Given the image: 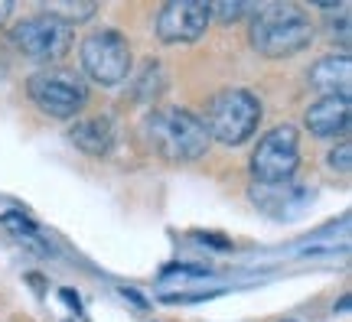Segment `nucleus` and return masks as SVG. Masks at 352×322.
I'll list each match as a JSON object with an SVG mask.
<instances>
[{
  "label": "nucleus",
  "mask_w": 352,
  "mask_h": 322,
  "mask_svg": "<svg viewBox=\"0 0 352 322\" xmlns=\"http://www.w3.org/2000/svg\"><path fill=\"white\" fill-rule=\"evenodd\" d=\"M314 43L310 16L294 3L258 7L252 20V46L267 59H290Z\"/></svg>",
  "instance_id": "obj_1"
},
{
  "label": "nucleus",
  "mask_w": 352,
  "mask_h": 322,
  "mask_svg": "<svg viewBox=\"0 0 352 322\" xmlns=\"http://www.w3.org/2000/svg\"><path fill=\"white\" fill-rule=\"evenodd\" d=\"M151 143L160 150V157L170 163H192L209 150V134L202 117L186 108H157L147 117Z\"/></svg>",
  "instance_id": "obj_2"
},
{
  "label": "nucleus",
  "mask_w": 352,
  "mask_h": 322,
  "mask_svg": "<svg viewBox=\"0 0 352 322\" xmlns=\"http://www.w3.org/2000/svg\"><path fill=\"white\" fill-rule=\"evenodd\" d=\"M206 134L209 140H219L226 147H239L245 140H252L261 124V101L254 98L245 88H226L212 95V101L206 104Z\"/></svg>",
  "instance_id": "obj_3"
},
{
  "label": "nucleus",
  "mask_w": 352,
  "mask_h": 322,
  "mask_svg": "<svg viewBox=\"0 0 352 322\" xmlns=\"http://www.w3.org/2000/svg\"><path fill=\"white\" fill-rule=\"evenodd\" d=\"M26 95L36 104L43 114L69 121L76 117L88 101V85L78 78L76 72H65V69H43L26 82Z\"/></svg>",
  "instance_id": "obj_4"
},
{
  "label": "nucleus",
  "mask_w": 352,
  "mask_h": 322,
  "mask_svg": "<svg viewBox=\"0 0 352 322\" xmlns=\"http://www.w3.org/2000/svg\"><path fill=\"white\" fill-rule=\"evenodd\" d=\"M82 69L104 88L121 85L131 75V46L118 30H95L82 43Z\"/></svg>",
  "instance_id": "obj_5"
},
{
  "label": "nucleus",
  "mask_w": 352,
  "mask_h": 322,
  "mask_svg": "<svg viewBox=\"0 0 352 322\" xmlns=\"http://www.w3.org/2000/svg\"><path fill=\"white\" fill-rule=\"evenodd\" d=\"M297 166H300V134L290 124L267 130L252 153V173L258 183H290Z\"/></svg>",
  "instance_id": "obj_6"
},
{
  "label": "nucleus",
  "mask_w": 352,
  "mask_h": 322,
  "mask_svg": "<svg viewBox=\"0 0 352 322\" xmlns=\"http://www.w3.org/2000/svg\"><path fill=\"white\" fill-rule=\"evenodd\" d=\"M10 39L26 59H33V62H56L72 46V26H65L63 20H56L50 13H36V16H26V20H20L13 26Z\"/></svg>",
  "instance_id": "obj_7"
},
{
  "label": "nucleus",
  "mask_w": 352,
  "mask_h": 322,
  "mask_svg": "<svg viewBox=\"0 0 352 322\" xmlns=\"http://www.w3.org/2000/svg\"><path fill=\"white\" fill-rule=\"evenodd\" d=\"M212 10L202 0H170L157 16V36L164 43H196L209 30Z\"/></svg>",
  "instance_id": "obj_8"
},
{
  "label": "nucleus",
  "mask_w": 352,
  "mask_h": 322,
  "mask_svg": "<svg viewBox=\"0 0 352 322\" xmlns=\"http://www.w3.org/2000/svg\"><path fill=\"white\" fill-rule=\"evenodd\" d=\"M349 98L340 95H323L320 101H314L307 114H303V124L314 137H336L349 130Z\"/></svg>",
  "instance_id": "obj_9"
},
{
  "label": "nucleus",
  "mask_w": 352,
  "mask_h": 322,
  "mask_svg": "<svg viewBox=\"0 0 352 322\" xmlns=\"http://www.w3.org/2000/svg\"><path fill=\"white\" fill-rule=\"evenodd\" d=\"M310 88L323 91V95H340L349 98V82H352V59L349 52H329L320 62H314L310 75H307Z\"/></svg>",
  "instance_id": "obj_10"
},
{
  "label": "nucleus",
  "mask_w": 352,
  "mask_h": 322,
  "mask_svg": "<svg viewBox=\"0 0 352 322\" xmlns=\"http://www.w3.org/2000/svg\"><path fill=\"white\" fill-rule=\"evenodd\" d=\"M69 140H72L82 153H88V157H104L114 143L111 121H108V117H85V121H76V127L69 130Z\"/></svg>",
  "instance_id": "obj_11"
},
{
  "label": "nucleus",
  "mask_w": 352,
  "mask_h": 322,
  "mask_svg": "<svg viewBox=\"0 0 352 322\" xmlns=\"http://www.w3.org/2000/svg\"><path fill=\"white\" fill-rule=\"evenodd\" d=\"M43 13H50V16H56V20H63L65 26H76V23H82V20H88V16L95 13V3H91V0H50Z\"/></svg>",
  "instance_id": "obj_12"
},
{
  "label": "nucleus",
  "mask_w": 352,
  "mask_h": 322,
  "mask_svg": "<svg viewBox=\"0 0 352 322\" xmlns=\"http://www.w3.org/2000/svg\"><path fill=\"white\" fill-rule=\"evenodd\" d=\"M209 10L219 16V20H241L245 13H254L258 7L254 3H248V0H219V3H209Z\"/></svg>",
  "instance_id": "obj_13"
},
{
  "label": "nucleus",
  "mask_w": 352,
  "mask_h": 322,
  "mask_svg": "<svg viewBox=\"0 0 352 322\" xmlns=\"http://www.w3.org/2000/svg\"><path fill=\"white\" fill-rule=\"evenodd\" d=\"M349 157H352V150H349V140H342L340 147L333 150V153H329V166H333V170H340V173H349Z\"/></svg>",
  "instance_id": "obj_14"
},
{
  "label": "nucleus",
  "mask_w": 352,
  "mask_h": 322,
  "mask_svg": "<svg viewBox=\"0 0 352 322\" xmlns=\"http://www.w3.org/2000/svg\"><path fill=\"white\" fill-rule=\"evenodd\" d=\"M63 299L69 306H76V312H82V303H78V297H72V290H63Z\"/></svg>",
  "instance_id": "obj_15"
},
{
  "label": "nucleus",
  "mask_w": 352,
  "mask_h": 322,
  "mask_svg": "<svg viewBox=\"0 0 352 322\" xmlns=\"http://www.w3.org/2000/svg\"><path fill=\"white\" fill-rule=\"evenodd\" d=\"M10 10H13V3H10V0H0V23H3V20L10 16Z\"/></svg>",
  "instance_id": "obj_16"
}]
</instances>
